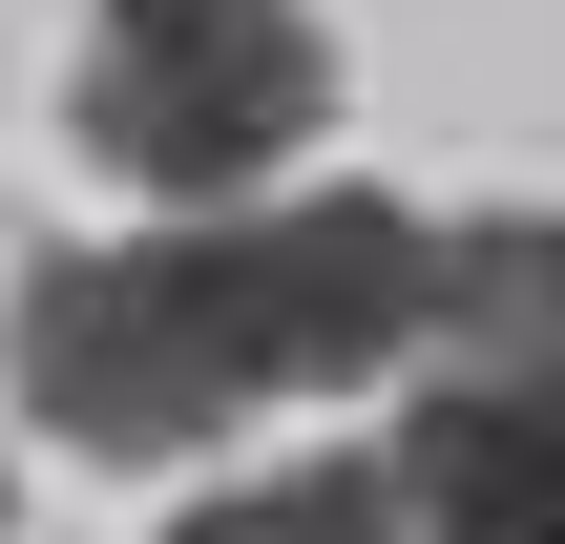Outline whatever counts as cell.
Here are the masks:
<instances>
[{
	"label": "cell",
	"instance_id": "6da1fadb",
	"mask_svg": "<svg viewBox=\"0 0 565 544\" xmlns=\"http://www.w3.org/2000/svg\"><path fill=\"white\" fill-rule=\"evenodd\" d=\"M461 294V210L398 189H294V210H168L126 252L21 273V419L63 461H189L252 398L315 377H419Z\"/></svg>",
	"mask_w": 565,
	"mask_h": 544
},
{
	"label": "cell",
	"instance_id": "277c9868",
	"mask_svg": "<svg viewBox=\"0 0 565 544\" xmlns=\"http://www.w3.org/2000/svg\"><path fill=\"white\" fill-rule=\"evenodd\" d=\"M168 544H419L398 461H273V482H210Z\"/></svg>",
	"mask_w": 565,
	"mask_h": 544
},
{
	"label": "cell",
	"instance_id": "7a4b0ae2",
	"mask_svg": "<svg viewBox=\"0 0 565 544\" xmlns=\"http://www.w3.org/2000/svg\"><path fill=\"white\" fill-rule=\"evenodd\" d=\"M315 126H335L315 0H105L84 21V147L147 210H252Z\"/></svg>",
	"mask_w": 565,
	"mask_h": 544
},
{
	"label": "cell",
	"instance_id": "3957f363",
	"mask_svg": "<svg viewBox=\"0 0 565 544\" xmlns=\"http://www.w3.org/2000/svg\"><path fill=\"white\" fill-rule=\"evenodd\" d=\"M377 461L419 544H565V356H419Z\"/></svg>",
	"mask_w": 565,
	"mask_h": 544
}]
</instances>
